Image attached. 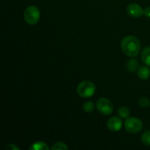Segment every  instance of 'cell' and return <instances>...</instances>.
Instances as JSON below:
<instances>
[{
  "label": "cell",
  "mask_w": 150,
  "mask_h": 150,
  "mask_svg": "<svg viewBox=\"0 0 150 150\" xmlns=\"http://www.w3.org/2000/svg\"><path fill=\"white\" fill-rule=\"evenodd\" d=\"M143 123L136 117H130L125 122V128L130 133H138L142 130Z\"/></svg>",
  "instance_id": "cell-4"
},
{
  "label": "cell",
  "mask_w": 150,
  "mask_h": 150,
  "mask_svg": "<svg viewBox=\"0 0 150 150\" xmlns=\"http://www.w3.org/2000/svg\"><path fill=\"white\" fill-rule=\"evenodd\" d=\"M142 142L146 146H150V130H147L142 135Z\"/></svg>",
  "instance_id": "cell-14"
},
{
  "label": "cell",
  "mask_w": 150,
  "mask_h": 150,
  "mask_svg": "<svg viewBox=\"0 0 150 150\" xmlns=\"http://www.w3.org/2000/svg\"><path fill=\"white\" fill-rule=\"evenodd\" d=\"M127 11L129 16L133 18H140L144 15V10L139 4H130L127 6Z\"/></svg>",
  "instance_id": "cell-6"
},
{
  "label": "cell",
  "mask_w": 150,
  "mask_h": 150,
  "mask_svg": "<svg viewBox=\"0 0 150 150\" xmlns=\"http://www.w3.org/2000/svg\"><path fill=\"white\" fill-rule=\"evenodd\" d=\"M5 149L9 150H19L20 148L18 146H16V144H7V146H5Z\"/></svg>",
  "instance_id": "cell-17"
},
{
  "label": "cell",
  "mask_w": 150,
  "mask_h": 150,
  "mask_svg": "<svg viewBox=\"0 0 150 150\" xmlns=\"http://www.w3.org/2000/svg\"><path fill=\"white\" fill-rule=\"evenodd\" d=\"M96 87L94 83L89 81L81 82L77 87V92L81 98H86L92 97L95 93Z\"/></svg>",
  "instance_id": "cell-3"
},
{
  "label": "cell",
  "mask_w": 150,
  "mask_h": 150,
  "mask_svg": "<svg viewBox=\"0 0 150 150\" xmlns=\"http://www.w3.org/2000/svg\"><path fill=\"white\" fill-rule=\"evenodd\" d=\"M139 67V62L136 59H130L127 64V70L131 73L135 72Z\"/></svg>",
  "instance_id": "cell-11"
},
{
  "label": "cell",
  "mask_w": 150,
  "mask_h": 150,
  "mask_svg": "<svg viewBox=\"0 0 150 150\" xmlns=\"http://www.w3.org/2000/svg\"><path fill=\"white\" fill-rule=\"evenodd\" d=\"M139 105L142 108H146L150 105L149 100L146 97H143L139 100Z\"/></svg>",
  "instance_id": "cell-16"
},
{
  "label": "cell",
  "mask_w": 150,
  "mask_h": 150,
  "mask_svg": "<svg viewBox=\"0 0 150 150\" xmlns=\"http://www.w3.org/2000/svg\"><path fill=\"white\" fill-rule=\"evenodd\" d=\"M30 150H49L48 145L42 142H37L29 147Z\"/></svg>",
  "instance_id": "cell-10"
},
{
  "label": "cell",
  "mask_w": 150,
  "mask_h": 150,
  "mask_svg": "<svg viewBox=\"0 0 150 150\" xmlns=\"http://www.w3.org/2000/svg\"><path fill=\"white\" fill-rule=\"evenodd\" d=\"M150 76V70L146 66H142L138 70V76L142 80H146Z\"/></svg>",
  "instance_id": "cell-8"
},
{
  "label": "cell",
  "mask_w": 150,
  "mask_h": 150,
  "mask_svg": "<svg viewBox=\"0 0 150 150\" xmlns=\"http://www.w3.org/2000/svg\"><path fill=\"white\" fill-rule=\"evenodd\" d=\"M25 21L29 25H35L38 23L40 18V12L39 8L35 5L29 6L23 13Z\"/></svg>",
  "instance_id": "cell-2"
},
{
  "label": "cell",
  "mask_w": 150,
  "mask_h": 150,
  "mask_svg": "<svg viewBox=\"0 0 150 150\" xmlns=\"http://www.w3.org/2000/svg\"><path fill=\"white\" fill-rule=\"evenodd\" d=\"M97 109L100 113L105 116H108L113 112L114 106L111 101L105 98H100L96 103Z\"/></svg>",
  "instance_id": "cell-5"
},
{
  "label": "cell",
  "mask_w": 150,
  "mask_h": 150,
  "mask_svg": "<svg viewBox=\"0 0 150 150\" xmlns=\"http://www.w3.org/2000/svg\"><path fill=\"white\" fill-rule=\"evenodd\" d=\"M94 108H95L94 103L90 100L86 101V102H85L84 104L83 105V111H86V112L87 113L92 112V111L94 110Z\"/></svg>",
  "instance_id": "cell-13"
},
{
  "label": "cell",
  "mask_w": 150,
  "mask_h": 150,
  "mask_svg": "<svg viewBox=\"0 0 150 150\" xmlns=\"http://www.w3.org/2000/svg\"><path fill=\"white\" fill-rule=\"evenodd\" d=\"M51 149L54 150H67L68 149V147H67V145L65 144L63 142H57V143L54 144V145L51 147Z\"/></svg>",
  "instance_id": "cell-15"
},
{
  "label": "cell",
  "mask_w": 150,
  "mask_h": 150,
  "mask_svg": "<svg viewBox=\"0 0 150 150\" xmlns=\"http://www.w3.org/2000/svg\"><path fill=\"white\" fill-rule=\"evenodd\" d=\"M107 127L111 131H119L122 127V122L119 117H113L107 122Z\"/></svg>",
  "instance_id": "cell-7"
},
{
  "label": "cell",
  "mask_w": 150,
  "mask_h": 150,
  "mask_svg": "<svg viewBox=\"0 0 150 150\" xmlns=\"http://www.w3.org/2000/svg\"><path fill=\"white\" fill-rule=\"evenodd\" d=\"M121 48L127 57H135L140 53L141 42L136 37L126 36L122 40Z\"/></svg>",
  "instance_id": "cell-1"
},
{
  "label": "cell",
  "mask_w": 150,
  "mask_h": 150,
  "mask_svg": "<svg viewBox=\"0 0 150 150\" xmlns=\"http://www.w3.org/2000/svg\"><path fill=\"white\" fill-rule=\"evenodd\" d=\"M142 59L147 66H150V46L146 47L142 53Z\"/></svg>",
  "instance_id": "cell-9"
},
{
  "label": "cell",
  "mask_w": 150,
  "mask_h": 150,
  "mask_svg": "<svg viewBox=\"0 0 150 150\" xmlns=\"http://www.w3.org/2000/svg\"><path fill=\"white\" fill-rule=\"evenodd\" d=\"M118 114L121 118L126 119L130 115V110L127 107L122 106L118 109Z\"/></svg>",
  "instance_id": "cell-12"
},
{
  "label": "cell",
  "mask_w": 150,
  "mask_h": 150,
  "mask_svg": "<svg viewBox=\"0 0 150 150\" xmlns=\"http://www.w3.org/2000/svg\"><path fill=\"white\" fill-rule=\"evenodd\" d=\"M144 15L146 18H150V7H147L144 10Z\"/></svg>",
  "instance_id": "cell-18"
}]
</instances>
